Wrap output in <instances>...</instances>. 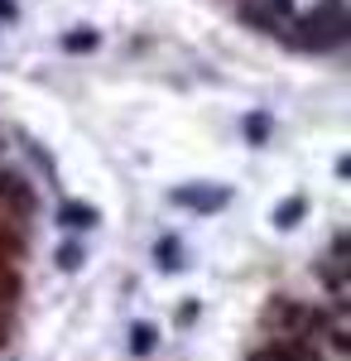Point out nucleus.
<instances>
[{"label":"nucleus","mask_w":351,"mask_h":361,"mask_svg":"<svg viewBox=\"0 0 351 361\" xmlns=\"http://www.w3.org/2000/svg\"><path fill=\"white\" fill-rule=\"evenodd\" d=\"M260 323H265L274 337H289V342H318V333L327 328V313L313 308V304H298L289 294H279V299L265 304Z\"/></svg>","instance_id":"obj_1"},{"label":"nucleus","mask_w":351,"mask_h":361,"mask_svg":"<svg viewBox=\"0 0 351 361\" xmlns=\"http://www.w3.org/2000/svg\"><path fill=\"white\" fill-rule=\"evenodd\" d=\"M347 39V10H342V0H323L303 25H298V44L303 49H337Z\"/></svg>","instance_id":"obj_2"},{"label":"nucleus","mask_w":351,"mask_h":361,"mask_svg":"<svg viewBox=\"0 0 351 361\" xmlns=\"http://www.w3.org/2000/svg\"><path fill=\"white\" fill-rule=\"evenodd\" d=\"M250 361H323L318 342H289V337H270Z\"/></svg>","instance_id":"obj_3"},{"label":"nucleus","mask_w":351,"mask_h":361,"mask_svg":"<svg viewBox=\"0 0 351 361\" xmlns=\"http://www.w3.org/2000/svg\"><path fill=\"white\" fill-rule=\"evenodd\" d=\"M173 202L178 207H192V212H221L226 202H231V193L226 188H173Z\"/></svg>","instance_id":"obj_4"},{"label":"nucleus","mask_w":351,"mask_h":361,"mask_svg":"<svg viewBox=\"0 0 351 361\" xmlns=\"http://www.w3.org/2000/svg\"><path fill=\"white\" fill-rule=\"evenodd\" d=\"M97 222H101V212L92 202H63V212H58V226H68V231H92Z\"/></svg>","instance_id":"obj_5"},{"label":"nucleus","mask_w":351,"mask_h":361,"mask_svg":"<svg viewBox=\"0 0 351 361\" xmlns=\"http://www.w3.org/2000/svg\"><path fill=\"white\" fill-rule=\"evenodd\" d=\"M20 289H25V279H20L15 260H10V250H5V241H0V308L15 304V299H20Z\"/></svg>","instance_id":"obj_6"},{"label":"nucleus","mask_w":351,"mask_h":361,"mask_svg":"<svg viewBox=\"0 0 351 361\" xmlns=\"http://www.w3.org/2000/svg\"><path fill=\"white\" fill-rule=\"evenodd\" d=\"M303 207H308V202H303V193L284 197V202L274 207V226H284V231H289V226H298V217H303Z\"/></svg>","instance_id":"obj_7"},{"label":"nucleus","mask_w":351,"mask_h":361,"mask_svg":"<svg viewBox=\"0 0 351 361\" xmlns=\"http://www.w3.org/2000/svg\"><path fill=\"white\" fill-rule=\"evenodd\" d=\"M154 342H159V333H154L149 323H135V328H130V352H135V357H149Z\"/></svg>","instance_id":"obj_8"},{"label":"nucleus","mask_w":351,"mask_h":361,"mask_svg":"<svg viewBox=\"0 0 351 361\" xmlns=\"http://www.w3.org/2000/svg\"><path fill=\"white\" fill-rule=\"evenodd\" d=\"M154 260H159L164 270H183V250H178V241H173V236H164L159 246H154Z\"/></svg>","instance_id":"obj_9"},{"label":"nucleus","mask_w":351,"mask_h":361,"mask_svg":"<svg viewBox=\"0 0 351 361\" xmlns=\"http://www.w3.org/2000/svg\"><path fill=\"white\" fill-rule=\"evenodd\" d=\"M82 260H87V250H82L78 241H68V246L58 250V265H63V270H82Z\"/></svg>","instance_id":"obj_10"},{"label":"nucleus","mask_w":351,"mask_h":361,"mask_svg":"<svg viewBox=\"0 0 351 361\" xmlns=\"http://www.w3.org/2000/svg\"><path fill=\"white\" fill-rule=\"evenodd\" d=\"M63 49H68V54H87V49H97V34H92V29L68 34V39H63Z\"/></svg>","instance_id":"obj_11"},{"label":"nucleus","mask_w":351,"mask_h":361,"mask_svg":"<svg viewBox=\"0 0 351 361\" xmlns=\"http://www.w3.org/2000/svg\"><path fill=\"white\" fill-rule=\"evenodd\" d=\"M245 135L255 140V145H265V135H270V121H265V116H245Z\"/></svg>","instance_id":"obj_12"},{"label":"nucleus","mask_w":351,"mask_h":361,"mask_svg":"<svg viewBox=\"0 0 351 361\" xmlns=\"http://www.w3.org/2000/svg\"><path fill=\"white\" fill-rule=\"evenodd\" d=\"M265 10H270V20H289L294 0H265Z\"/></svg>","instance_id":"obj_13"},{"label":"nucleus","mask_w":351,"mask_h":361,"mask_svg":"<svg viewBox=\"0 0 351 361\" xmlns=\"http://www.w3.org/2000/svg\"><path fill=\"white\" fill-rule=\"evenodd\" d=\"M10 342V323H5V313H0V347Z\"/></svg>","instance_id":"obj_14"},{"label":"nucleus","mask_w":351,"mask_h":361,"mask_svg":"<svg viewBox=\"0 0 351 361\" xmlns=\"http://www.w3.org/2000/svg\"><path fill=\"white\" fill-rule=\"evenodd\" d=\"M0 15L10 20V15H15V0H0Z\"/></svg>","instance_id":"obj_15"}]
</instances>
